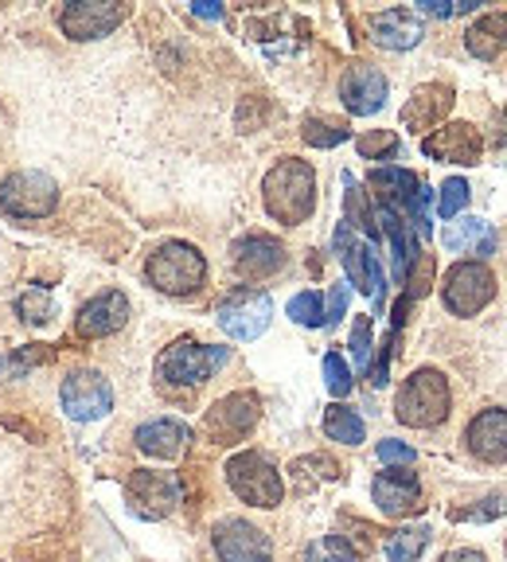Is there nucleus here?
<instances>
[{"instance_id":"1","label":"nucleus","mask_w":507,"mask_h":562,"mask_svg":"<svg viewBox=\"0 0 507 562\" xmlns=\"http://www.w3.org/2000/svg\"><path fill=\"white\" fill-rule=\"evenodd\" d=\"M262 200L266 211H270L273 220L285 223V227H297L313 215L316 207V172L308 160L297 157H285L266 172V184H262Z\"/></svg>"},{"instance_id":"22","label":"nucleus","mask_w":507,"mask_h":562,"mask_svg":"<svg viewBox=\"0 0 507 562\" xmlns=\"http://www.w3.org/2000/svg\"><path fill=\"white\" fill-rule=\"evenodd\" d=\"M473 457L488 461V465H499L507 461V411H481L473 422H469V434H464Z\"/></svg>"},{"instance_id":"10","label":"nucleus","mask_w":507,"mask_h":562,"mask_svg":"<svg viewBox=\"0 0 507 562\" xmlns=\"http://www.w3.org/2000/svg\"><path fill=\"white\" fill-rule=\"evenodd\" d=\"M336 255H340L343 270H348V285L363 290L368 297L383 301V270H379V258H375V246L371 243H359L356 231L348 223L336 227Z\"/></svg>"},{"instance_id":"33","label":"nucleus","mask_w":507,"mask_h":562,"mask_svg":"<svg viewBox=\"0 0 507 562\" xmlns=\"http://www.w3.org/2000/svg\"><path fill=\"white\" fill-rule=\"evenodd\" d=\"M305 562H356V547H351L343 536H324L308 547Z\"/></svg>"},{"instance_id":"5","label":"nucleus","mask_w":507,"mask_h":562,"mask_svg":"<svg viewBox=\"0 0 507 562\" xmlns=\"http://www.w3.org/2000/svg\"><path fill=\"white\" fill-rule=\"evenodd\" d=\"M227 484L235 488L238 501L254 504V508H278L281 496H285V484H281V473L270 465V457L254 453H235L227 461Z\"/></svg>"},{"instance_id":"31","label":"nucleus","mask_w":507,"mask_h":562,"mask_svg":"<svg viewBox=\"0 0 507 562\" xmlns=\"http://www.w3.org/2000/svg\"><path fill=\"white\" fill-rule=\"evenodd\" d=\"M343 184H348V227H363L368 231V238H371V246L379 243V231H375V215L368 211V203H363V195H359V188H356V180L351 176H343Z\"/></svg>"},{"instance_id":"32","label":"nucleus","mask_w":507,"mask_h":562,"mask_svg":"<svg viewBox=\"0 0 507 562\" xmlns=\"http://www.w3.org/2000/svg\"><path fill=\"white\" fill-rule=\"evenodd\" d=\"M16 313L24 316L27 325H47V321H52V313H55L52 293H47V290H27V293H20Z\"/></svg>"},{"instance_id":"41","label":"nucleus","mask_w":507,"mask_h":562,"mask_svg":"<svg viewBox=\"0 0 507 562\" xmlns=\"http://www.w3.org/2000/svg\"><path fill=\"white\" fill-rule=\"evenodd\" d=\"M414 457L418 453H414V446H406V441H391V438L379 441V461H383V465L403 469V465H414Z\"/></svg>"},{"instance_id":"43","label":"nucleus","mask_w":507,"mask_h":562,"mask_svg":"<svg viewBox=\"0 0 507 562\" xmlns=\"http://www.w3.org/2000/svg\"><path fill=\"white\" fill-rule=\"evenodd\" d=\"M192 12H195L200 20H219V16H223V4H215V0H195Z\"/></svg>"},{"instance_id":"24","label":"nucleus","mask_w":507,"mask_h":562,"mask_svg":"<svg viewBox=\"0 0 507 562\" xmlns=\"http://www.w3.org/2000/svg\"><path fill=\"white\" fill-rule=\"evenodd\" d=\"M441 243L453 250V255H481L488 258L496 250V235L484 220L476 215H464V220H449V227L441 231Z\"/></svg>"},{"instance_id":"2","label":"nucleus","mask_w":507,"mask_h":562,"mask_svg":"<svg viewBox=\"0 0 507 562\" xmlns=\"http://www.w3.org/2000/svg\"><path fill=\"white\" fill-rule=\"evenodd\" d=\"M394 414L403 426H414V430H429L446 422L449 414V379L433 368L414 371L410 379L403 383L398 398H394Z\"/></svg>"},{"instance_id":"38","label":"nucleus","mask_w":507,"mask_h":562,"mask_svg":"<svg viewBox=\"0 0 507 562\" xmlns=\"http://www.w3.org/2000/svg\"><path fill=\"white\" fill-rule=\"evenodd\" d=\"M484 0H421L418 12L426 16H438V20H449V16H464V12H476Z\"/></svg>"},{"instance_id":"26","label":"nucleus","mask_w":507,"mask_h":562,"mask_svg":"<svg viewBox=\"0 0 507 562\" xmlns=\"http://www.w3.org/2000/svg\"><path fill=\"white\" fill-rule=\"evenodd\" d=\"M464 44L476 59H496L507 47V12H488L464 32Z\"/></svg>"},{"instance_id":"35","label":"nucleus","mask_w":507,"mask_h":562,"mask_svg":"<svg viewBox=\"0 0 507 562\" xmlns=\"http://www.w3.org/2000/svg\"><path fill=\"white\" fill-rule=\"evenodd\" d=\"M469 192H473V188L464 184L461 176H449L446 184H441V200H438L441 220H457V215L464 211V203H469Z\"/></svg>"},{"instance_id":"14","label":"nucleus","mask_w":507,"mask_h":562,"mask_svg":"<svg viewBox=\"0 0 507 562\" xmlns=\"http://www.w3.org/2000/svg\"><path fill=\"white\" fill-rule=\"evenodd\" d=\"M421 153L433 157V160H446V165H476L481 153H484V137H481L476 125L449 122L421 140Z\"/></svg>"},{"instance_id":"29","label":"nucleus","mask_w":507,"mask_h":562,"mask_svg":"<svg viewBox=\"0 0 507 562\" xmlns=\"http://www.w3.org/2000/svg\"><path fill=\"white\" fill-rule=\"evenodd\" d=\"M429 543V527H403L386 539V559L391 562H414Z\"/></svg>"},{"instance_id":"39","label":"nucleus","mask_w":507,"mask_h":562,"mask_svg":"<svg viewBox=\"0 0 507 562\" xmlns=\"http://www.w3.org/2000/svg\"><path fill=\"white\" fill-rule=\"evenodd\" d=\"M44 360H52V351L40 348V344H32V348L4 356V360H0V371H16V375H27V371H32L35 363H44Z\"/></svg>"},{"instance_id":"25","label":"nucleus","mask_w":507,"mask_h":562,"mask_svg":"<svg viewBox=\"0 0 507 562\" xmlns=\"http://www.w3.org/2000/svg\"><path fill=\"white\" fill-rule=\"evenodd\" d=\"M379 223H383V235L391 238V250H394V278L406 281V278H410L414 258H418V243H414L410 227L403 223L398 207H379Z\"/></svg>"},{"instance_id":"8","label":"nucleus","mask_w":507,"mask_h":562,"mask_svg":"<svg viewBox=\"0 0 507 562\" xmlns=\"http://www.w3.org/2000/svg\"><path fill=\"white\" fill-rule=\"evenodd\" d=\"M270 316H273V301L258 290H238L215 308V321L219 328L238 344H250L270 328Z\"/></svg>"},{"instance_id":"9","label":"nucleus","mask_w":507,"mask_h":562,"mask_svg":"<svg viewBox=\"0 0 507 562\" xmlns=\"http://www.w3.org/2000/svg\"><path fill=\"white\" fill-rule=\"evenodd\" d=\"M63 411L75 422H98L114 411V391H110V379L98 375V371H70L59 386Z\"/></svg>"},{"instance_id":"21","label":"nucleus","mask_w":507,"mask_h":562,"mask_svg":"<svg viewBox=\"0 0 507 562\" xmlns=\"http://www.w3.org/2000/svg\"><path fill=\"white\" fill-rule=\"evenodd\" d=\"M230 262L243 278H270L285 266V246L278 238H266V235H250V238H238L235 250H230Z\"/></svg>"},{"instance_id":"13","label":"nucleus","mask_w":507,"mask_h":562,"mask_svg":"<svg viewBox=\"0 0 507 562\" xmlns=\"http://www.w3.org/2000/svg\"><path fill=\"white\" fill-rule=\"evenodd\" d=\"M215 551L223 562H270L273 559V543L262 527L246 524V519H223L215 527Z\"/></svg>"},{"instance_id":"15","label":"nucleus","mask_w":507,"mask_h":562,"mask_svg":"<svg viewBox=\"0 0 507 562\" xmlns=\"http://www.w3.org/2000/svg\"><path fill=\"white\" fill-rule=\"evenodd\" d=\"M129 16L125 4H105V0H87V4H67L59 12V27L70 40H102Z\"/></svg>"},{"instance_id":"44","label":"nucleus","mask_w":507,"mask_h":562,"mask_svg":"<svg viewBox=\"0 0 507 562\" xmlns=\"http://www.w3.org/2000/svg\"><path fill=\"white\" fill-rule=\"evenodd\" d=\"M441 562H488V554H481V551H449V554H441Z\"/></svg>"},{"instance_id":"7","label":"nucleus","mask_w":507,"mask_h":562,"mask_svg":"<svg viewBox=\"0 0 507 562\" xmlns=\"http://www.w3.org/2000/svg\"><path fill=\"white\" fill-rule=\"evenodd\" d=\"M441 297L446 308L457 316H476L484 305H492L496 297V273L484 262H457L446 273V285H441Z\"/></svg>"},{"instance_id":"17","label":"nucleus","mask_w":507,"mask_h":562,"mask_svg":"<svg viewBox=\"0 0 507 562\" xmlns=\"http://www.w3.org/2000/svg\"><path fill=\"white\" fill-rule=\"evenodd\" d=\"M371 496H375L383 516H414V512H421V484L410 469L379 473L375 484H371Z\"/></svg>"},{"instance_id":"18","label":"nucleus","mask_w":507,"mask_h":562,"mask_svg":"<svg viewBox=\"0 0 507 562\" xmlns=\"http://www.w3.org/2000/svg\"><path fill=\"white\" fill-rule=\"evenodd\" d=\"M421 35H426V24H421V16L410 9H386L371 16V40H375L379 47L410 52V47L421 44Z\"/></svg>"},{"instance_id":"27","label":"nucleus","mask_w":507,"mask_h":562,"mask_svg":"<svg viewBox=\"0 0 507 562\" xmlns=\"http://www.w3.org/2000/svg\"><path fill=\"white\" fill-rule=\"evenodd\" d=\"M371 188H379L383 195V207H398V203H410V195L418 192V176L406 172V168H375L371 172Z\"/></svg>"},{"instance_id":"6","label":"nucleus","mask_w":507,"mask_h":562,"mask_svg":"<svg viewBox=\"0 0 507 562\" xmlns=\"http://www.w3.org/2000/svg\"><path fill=\"white\" fill-rule=\"evenodd\" d=\"M59 203V188L47 172L35 168H20V172L4 176L0 184V207L16 215V220H47Z\"/></svg>"},{"instance_id":"23","label":"nucleus","mask_w":507,"mask_h":562,"mask_svg":"<svg viewBox=\"0 0 507 562\" xmlns=\"http://www.w3.org/2000/svg\"><path fill=\"white\" fill-rule=\"evenodd\" d=\"M188 441H192V434H188L184 422L176 418H157V422H145L137 430V449L149 457H160V461H176V457H184Z\"/></svg>"},{"instance_id":"28","label":"nucleus","mask_w":507,"mask_h":562,"mask_svg":"<svg viewBox=\"0 0 507 562\" xmlns=\"http://www.w3.org/2000/svg\"><path fill=\"white\" fill-rule=\"evenodd\" d=\"M324 434L333 441H343V446H359V441L368 438L363 418H359L351 406H328V414H324Z\"/></svg>"},{"instance_id":"34","label":"nucleus","mask_w":507,"mask_h":562,"mask_svg":"<svg viewBox=\"0 0 507 562\" xmlns=\"http://www.w3.org/2000/svg\"><path fill=\"white\" fill-rule=\"evenodd\" d=\"M356 145L368 160H391L394 153H398V133L394 130H371V133H363Z\"/></svg>"},{"instance_id":"12","label":"nucleus","mask_w":507,"mask_h":562,"mask_svg":"<svg viewBox=\"0 0 507 562\" xmlns=\"http://www.w3.org/2000/svg\"><path fill=\"white\" fill-rule=\"evenodd\" d=\"M125 496H129L133 512L145 519H165L168 512L180 504V481L168 473H149V469H137L125 484Z\"/></svg>"},{"instance_id":"20","label":"nucleus","mask_w":507,"mask_h":562,"mask_svg":"<svg viewBox=\"0 0 507 562\" xmlns=\"http://www.w3.org/2000/svg\"><path fill=\"white\" fill-rule=\"evenodd\" d=\"M449 110H453V87H446V82H426V87L414 90V98L403 105V125L410 133H429Z\"/></svg>"},{"instance_id":"4","label":"nucleus","mask_w":507,"mask_h":562,"mask_svg":"<svg viewBox=\"0 0 507 562\" xmlns=\"http://www.w3.org/2000/svg\"><path fill=\"white\" fill-rule=\"evenodd\" d=\"M230 360V348H211V344H195V340H176L160 351L157 360V375L165 383L176 386H200L207 383L223 363Z\"/></svg>"},{"instance_id":"3","label":"nucleus","mask_w":507,"mask_h":562,"mask_svg":"<svg viewBox=\"0 0 507 562\" xmlns=\"http://www.w3.org/2000/svg\"><path fill=\"white\" fill-rule=\"evenodd\" d=\"M145 273H149L153 285H157L160 293H168V297H188V293L200 290L203 278H207V262H203V255L195 246L165 243L157 255L149 258Z\"/></svg>"},{"instance_id":"30","label":"nucleus","mask_w":507,"mask_h":562,"mask_svg":"<svg viewBox=\"0 0 507 562\" xmlns=\"http://www.w3.org/2000/svg\"><path fill=\"white\" fill-rule=\"evenodd\" d=\"M301 137H305L308 145H316V149H333V145L348 140V125H340V122H324V117H308L305 130H301Z\"/></svg>"},{"instance_id":"37","label":"nucleus","mask_w":507,"mask_h":562,"mask_svg":"<svg viewBox=\"0 0 507 562\" xmlns=\"http://www.w3.org/2000/svg\"><path fill=\"white\" fill-rule=\"evenodd\" d=\"M324 386H328V395L343 398L351 391V368L340 360V351H328L324 356Z\"/></svg>"},{"instance_id":"16","label":"nucleus","mask_w":507,"mask_h":562,"mask_svg":"<svg viewBox=\"0 0 507 562\" xmlns=\"http://www.w3.org/2000/svg\"><path fill=\"white\" fill-rule=\"evenodd\" d=\"M125 321H129V297L117 290H105L79 308V316H75V333H79L82 340H98V336L122 333Z\"/></svg>"},{"instance_id":"19","label":"nucleus","mask_w":507,"mask_h":562,"mask_svg":"<svg viewBox=\"0 0 507 562\" xmlns=\"http://www.w3.org/2000/svg\"><path fill=\"white\" fill-rule=\"evenodd\" d=\"M340 98L351 114H359V117L379 114L386 102V75L375 67H351L340 82Z\"/></svg>"},{"instance_id":"42","label":"nucleus","mask_w":507,"mask_h":562,"mask_svg":"<svg viewBox=\"0 0 507 562\" xmlns=\"http://www.w3.org/2000/svg\"><path fill=\"white\" fill-rule=\"evenodd\" d=\"M343 308H348V285H333L328 308H324V325H336V321L343 316Z\"/></svg>"},{"instance_id":"36","label":"nucleus","mask_w":507,"mask_h":562,"mask_svg":"<svg viewBox=\"0 0 507 562\" xmlns=\"http://www.w3.org/2000/svg\"><path fill=\"white\" fill-rule=\"evenodd\" d=\"M289 316L305 328H320L324 325V301L320 293H297V297L289 301Z\"/></svg>"},{"instance_id":"11","label":"nucleus","mask_w":507,"mask_h":562,"mask_svg":"<svg viewBox=\"0 0 507 562\" xmlns=\"http://www.w3.org/2000/svg\"><path fill=\"white\" fill-rule=\"evenodd\" d=\"M258 418H262V403H258V395H250V391H235V395L219 398V403L207 411V434L215 441H223V446H230V441L246 438V434L258 426Z\"/></svg>"},{"instance_id":"40","label":"nucleus","mask_w":507,"mask_h":562,"mask_svg":"<svg viewBox=\"0 0 507 562\" xmlns=\"http://www.w3.org/2000/svg\"><path fill=\"white\" fill-rule=\"evenodd\" d=\"M351 356L363 371L371 368V316H359L356 328H351Z\"/></svg>"}]
</instances>
